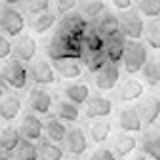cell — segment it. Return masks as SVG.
I'll return each mask as SVG.
<instances>
[{
    "label": "cell",
    "instance_id": "ba28073f",
    "mask_svg": "<svg viewBox=\"0 0 160 160\" xmlns=\"http://www.w3.org/2000/svg\"><path fill=\"white\" fill-rule=\"evenodd\" d=\"M27 106L36 115H49L54 106L53 96L44 87L35 85L27 93Z\"/></svg>",
    "mask_w": 160,
    "mask_h": 160
},
{
    "label": "cell",
    "instance_id": "4dcf8cb0",
    "mask_svg": "<svg viewBox=\"0 0 160 160\" xmlns=\"http://www.w3.org/2000/svg\"><path fill=\"white\" fill-rule=\"evenodd\" d=\"M39 160H63L65 158V148L58 143H54L49 139L44 138L39 143Z\"/></svg>",
    "mask_w": 160,
    "mask_h": 160
},
{
    "label": "cell",
    "instance_id": "f546056e",
    "mask_svg": "<svg viewBox=\"0 0 160 160\" xmlns=\"http://www.w3.org/2000/svg\"><path fill=\"white\" fill-rule=\"evenodd\" d=\"M142 76L148 87L160 85V54L150 56L145 67L142 68Z\"/></svg>",
    "mask_w": 160,
    "mask_h": 160
},
{
    "label": "cell",
    "instance_id": "484cf974",
    "mask_svg": "<svg viewBox=\"0 0 160 160\" xmlns=\"http://www.w3.org/2000/svg\"><path fill=\"white\" fill-rule=\"evenodd\" d=\"M52 111H53L54 118L62 120L63 123L74 124V123H78L79 119H80L79 106L71 103L65 98H61V99H58V101L54 102Z\"/></svg>",
    "mask_w": 160,
    "mask_h": 160
},
{
    "label": "cell",
    "instance_id": "52a82bcc",
    "mask_svg": "<svg viewBox=\"0 0 160 160\" xmlns=\"http://www.w3.org/2000/svg\"><path fill=\"white\" fill-rule=\"evenodd\" d=\"M91 27L87 19L80 14L78 11H74L63 17L59 18V22L57 25V28L61 30L62 32L70 35L71 38L83 42V39L87 34V31Z\"/></svg>",
    "mask_w": 160,
    "mask_h": 160
},
{
    "label": "cell",
    "instance_id": "ffe728a7",
    "mask_svg": "<svg viewBox=\"0 0 160 160\" xmlns=\"http://www.w3.org/2000/svg\"><path fill=\"white\" fill-rule=\"evenodd\" d=\"M138 147V138L132 133L119 132L112 141V151L120 159L129 158L133 155L136 148Z\"/></svg>",
    "mask_w": 160,
    "mask_h": 160
},
{
    "label": "cell",
    "instance_id": "4fadbf2b",
    "mask_svg": "<svg viewBox=\"0 0 160 160\" xmlns=\"http://www.w3.org/2000/svg\"><path fill=\"white\" fill-rule=\"evenodd\" d=\"M137 110L143 127L154 125L158 120H160V97L154 94L146 96L137 105Z\"/></svg>",
    "mask_w": 160,
    "mask_h": 160
},
{
    "label": "cell",
    "instance_id": "8fae6325",
    "mask_svg": "<svg viewBox=\"0 0 160 160\" xmlns=\"http://www.w3.org/2000/svg\"><path fill=\"white\" fill-rule=\"evenodd\" d=\"M84 116L88 120L106 119L112 114L114 103L108 97L101 94H93L84 105Z\"/></svg>",
    "mask_w": 160,
    "mask_h": 160
},
{
    "label": "cell",
    "instance_id": "ab89813d",
    "mask_svg": "<svg viewBox=\"0 0 160 160\" xmlns=\"http://www.w3.org/2000/svg\"><path fill=\"white\" fill-rule=\"evenodd\" d=\"M88 160H118V156L111 148L108 147H97L89 155Z\"/></svg>",
    "mask_w": 160,
    "mask_h": 160
},
{
    "label": "cell",
    "instance_id": "ac0fdd59",
    "mask_svg": "<svg viewBox=\"0 0 160 160\" xmlns=\"http://www.w3.org/2000/svg\"><path fill=\"white\" fill-rule=\"evenodd\" d=\"M23 108L22 98L16 93H7L0 102V119L5 123H12L19 116Z\"/></svg>",
    "mask_w": 160,
    "mask_h": 160
},
{
    "label": "cell",
    "instance_id": "d6a6232c",
    "mask_svg": "<svg viewBox=\"0 0 160 160\" xmlns=\"http://www.w3.org/2000/svg\"><path fill=\"white\" fill-rule=\"evenodd\" d=\"M83 47H84V52H89V53L105 51L106 39L91 25V27H89L83 39Z\"/></svg>",
    "mask_w": 160,
    "mask_h": 160
},
{
    "label": "cell",
    "instance_id": "30bf717a",
    "mask_svg": "<svg viewBox=\"0 0 160 160\" xmlns=\"http://www.w3.org/2000/svg\"><path fill=\"white\" fill-rule=\"evenodd\" d=\"M45 123L34 112H27L22 116L18 129L23 139L39 143L44 137Z\"/></svg>",
    "mask_w": 160,
    "mask_h": 160
},
{
    "label": "cell",
    "instance_id": "bcb514c9",
    "mask_svg": "<svg viewBox=\"0 0 160 160\" xmlns=\"http://www.w3.org/2000/svg\"><path fill=\"white\" fill-rule=\"evenodd\" d=\"M3 2H2V0H0V13H2V11H3Z\"/></svg>",
    "mask_w": 160,
    "mask_h": 160
},
{
    "label": "cell",
    "instance_id": "277c9868",
    "mask_svg": "<svg viewBox=\"0 0 160 160\" xmlns=\"http://www.w3.org/2000/svg\"><path fill=\"white\" fill-rule=\"evenodd\" d=\"M26 19L21 11L14 7L5 5L0 13V32L8 38H17L23 34Z\"/></svg>",
    "mask_w": 160,
    "mask_h": 160
},
{
    "label": "cell",
    "instance_id": "1f68e13d",
    "mask_svg": "<svg viewBox=\"0 0 160 160\" xmlns=\"http://www.w3.org/2000/svg\"><path fill=\"white\" fill-rule=\"evenodd\" d=\"M82 62H83L84 67L88 70V71L94 75L101 68H103L110 61H108L106 51H101V52H94V53L84 52Z\"/></svg>",
    "mask_w": 160,
    "mask_h": 160
},
{
    "label": "cell",
    "instance_id": "7402d4cb",
    "mask_svg": "<svg viewBox=\"0 0 160 160\" xmlns=\"http://www.w3.org/2000/svg\"><path fill=\"white\" fill-rule=\"evenodd\" d=\"M97 31L101 34L106 40L120 32V22H119V16L115 14L111 11H106L103 14L93 23H91Z\"/></svg>",
    "mask_w": 160,
    "mask_h": 160
},
{
    "label": "cell",
    "instance_id": "8d00e7d4",
    "mask_svg": "<svg viewBox=\"0 0 160 160\" xmlns=\"http://www.w3.org/2000/svg\"><path fill=\"white\" fill-rule=\"evenodd\" d=\"M52 2L53 0H23L22 8L27 14L32 17L52 11Z\"/></svg>",
    "mask_w": 160,
    "mask_h": 160
},
{
    "label": "cell",
    "instance_id": "d4e9b609",
    "mask_svg": "<svg viewBox=\"0 0 160 160\" xmlns=\"http://www.w3.org/2000/svg\"><path fill=\"white\" fill-rule=\"evenodd\" d=\"M141 151L151 160H160V131L147 129L141 137Z\"/></svg>",
    "mask_w": 160,
    "mask_h": 160
},
{
    "label": "cell",
    "instance_id": "83f0119b",
    "mask_svg": "<svg viewBox=\"0 0 160 160\" xmlns=\"http://www.w3.org/2000/svg\"><path fill=\"white\" fill-rule=\"evenodd\" d=\"M127 38L122 34L118 32L116 35L108 38L106 40V48L105 51L107 53L108 61L119 65L120 62H123V57L125 52V47H127Z\"/></svg>",
    "mask_w": 160,
    "mask_h": 160
},
{
    "label": "cell",
    "instance_id": "44dd1931",
    "mask_svg": "<svg viewBox=\"0 0 160 160\" xmlns=\"http://www.w3.org/2000/svg\"><path fill=\"white\" fill-rule=\"evenodd\" d=\"M22 141V136L16 125L9 124L0 129V152L9 155L16 152L19 143Z\"/></svg>",
    "mask_w": 160,
    "mask_h": 160
},
{
    "label": "cell",
    "instance_id": "2e32d148",
    "mask_svg": "<svg viewBox=\"0 0 160 160\" xmlns=\"http://www.w3.org/2000/svg\"><path fill=\"white\" fill-rule=\"evenodd\" d=\"M145 94V84L139 79L128 78L119 85L118 99L123 103H132L138 99H142Z\"/></svg>",
    "mask_w": 160,
    "mask_h": 160
},
{
    "label": "cell",
    "instance_id": "4316f807",
    "mask_svg": "<svg viewBox=\"0 0 160 160\" xmlns=\"http://www.w3.org/2000/svg\"><path fill=\"white\" fill-rule=\"evenodd\" d=\"M76 11L82 14L89 23H93L106 12L105 0H78Z\"/></svg>",
    "mask_w": 160,
    "mask_h": 160
},
{
    "label": "cell",
    "instance_id": "8992f818",
    "mask_svg": "<svg viewBox=\"0 0 160 160\" xmlns=\"http://www.w3.org/2000/svg\"><path fill=\"white\" fill-rule=\"evenodd\" d=\"M28 76L38 87H48L57 82V72L53 63L45 58H36L30 63Z\"/></svg>",
    "mask_w": 160,
    "mask_h": 160
},
{
    "label": "cell",
    "instance_id": "7a4b0ae2",
    "mask_svg": "<svg viewBox=\"0 0 160 160\" xmlns=\"http://www.w3.org/2000/svg\"><path fill=\"white\" fill-rule=\"evenodd\" d=\"M28 79V68L16 58L8 59L0 66V80L13 91L25 89Z\"/></svg>",
    "mask_w": 160,
    "mask_h": 160
},
{
    "label": "cell",
    "instance_id": "cb8c5ba5",
    "mask_svg": "<svg viewBox=\"0 0 160 160\" xmlns=\"http://www.w3.org/2000/svg\"><path fill=\"white\" fill-rule=\"evenodd\" d=\"M112 133V122L110 119H97L92 120L88 127V136L96 145H103L107 142Z\"/></svg>",
    "mask_w": 160,
    "mask_h": 160
},
{
    "label": "cell",
    "instance_id": "c3c4849f",
    "mask_svg": "<svg viewBox=\"0 0 160 160\" xmlns=\"http://www.w3.org/2000/svg\"><path fill=\"white\" fill-rule=\"evenodd\" d=\"M159 97H160V85H159Z\"/></svg>",
    "mask_w": 160,
    "mask_h": 160
},
{
    "label": "cell",
    "instance_id": "7c38bea8",
    "mask_svg": "<svg viewBox=\"0 0 160 160\" xmlns=\"http://www.w3.org/2000/svg\"><path fill=\"white\" fill-rule=\"evenodd\" d=\"M38 54V43L30 34H22L13 42V58L23 63H31Z\"/></svg>",
    "mask_w": 160,
    "mask_h": 160
},
{
    "label": "cell",
    "instance_id": "6da1fadb",
    "mask_svg": "<svg viewBox=\"0 0 160 160\" xmlns=\"http://www.w3.org/2000/svg\"><path fill=\"white\" fill-rule=\"evenodd\" d=\"M45 53L52 62L59 59H82L84 56L83 42L71 38L70 35L56 28L45 47Z\"/></svg>",
    "mask_w": 160,
    "mask_h": 160
},
{
    "label": "cell",
    "instance_id": "f1b7e54d",
    "mask_svg": "<svg viewBox=\"0 0 160 160\" xmlns=\"http://www.w3.org/2000/svg\"><path fill=\"white\" fill-rule=\"evenodd\" d=\"M67 133H68V128H67L66 123H63L62 120L52 116L45 122L44 137L47 139H49V141H52L54 143H58V145L63 143Z\"/></svg>",
    "mask_w": 160,
    "mask_h": 160
},
{
    "label": "cell",
    "instance_id": "ee69618b",
    "mask_svg": "<svg viewBox=\"0 0 160 160\" xmlns=\"http://www.w3.org/2000/svg\"><path fill=\"white\" fill-rule=\"evenodd\" d=\"M3 4L5 5H9V7H13L16 4H19V3H23V0H2Z\"/></svg>",
    "mask_w": 160,
    "mask_h": 160
},
{
    "label": "cell",
    "instance_id": "b9f144b4",
    "mask_svg": "<svg viewBox=\"0 0 160 160\" xmlns=\"http://www.w3.org/2000/svg\"><path fill=\"white\" fill-rule=\"evenodd\" d=\"M127 160H148V158H147L143 152H138V154H133V155H131Z\"/></svg>",
    "mask_w": 160,
    "mask_h": 160
},
{
    "label": "cell",
    "instance_id": "3957f363",
    "mask_svg": "<svg viewBox=\"0 0 160 160\" xmlns=\"http://www.w3.org/2000/svg\"><path fill=\"white\" fill-rule=\"evenodd\" d=\"M148 57V51L145 43H142L141 40H127L123 57V67L125 72L129 75L141 72Z\"/></svg>",
    "mask_w": 160,
    "mask_h": 160
},
{
    "label": "cell",
    "instance_id": "e575fe53",
    "mask_svg": "<svg viewBox=\"0 0 160 160\" xmlns=\"http://www.w3.org/2000/svg\"><path fill=\"white\" fill-rule=\"evenodd\" d=\"M14 155H16V160H39L38 143L22 138Z\"/></svg>",
    "mask_w": 160,
    "mask_h": 160
},
{
    "label": "cell",
    "instance_id": "7bdbcfd3",
    "mask_svg": "<svg viewBox=\"0 0 160 160\" xmlns=\"http://www.w3.org/2000/svg\"><path fill=\"white\" fill-rule=\"evenodd\" d=\"M7 96V85L0 80V102L3 101V98Z\"/></svg>",
    "mask_w": 160,
    "mask_h": 160
},
{
    "label": "cell",
    "instance_id": "74e56055",
    "mask_svg": "<svg viewBox=\"0 0 160 160\" xmlns=\"http://www.w3.org/2000/svg\"><path fill=\"white\" fill-rule=\"evenodd\" d=\"M52 11L61 18L68 13L76 11L78 0H53L52 2Z\"/></svg>",
    "mask_w": 160,
    "mask_h": 160
},
{
    "label": "cell",
    "instance_id": "5b68a950",
    "mask_svg": "<svg viewBox=\"0 0 160 160\" xmlns=\"http://www.w3.org/2000/svg\"><path fill=\"white\" fill-rule=\"evenodd\" d=\"M120 32L128 40H141L145 34L146 22L137 9H129L125 12H119Z\"/></svg>",
    "mask_w": 160,
    "mask_h": 160
},
{
    "label": "cell",
    "instance_id": "e0dca14e",
    "mask_svg": "<svg viewBox=\"0 0 160 160\" xmlns=\"http://www.w3.org/2000/svg\"><path fill=\"white\" fill-rule=\"evenodd\" d=\"M63 98L76 106H82L91 98V87L84 82H70L62 85Z\"/></svg>",
    "mask_w": 160,
    "mask_h": 160
},
{
    "label": "cell",
    "instance_id": "f35d334b",
    "mask_svg": "<svg viewBox=\"0 0 160 160\" xmlns=\"http://www.w3.org/2000/svg\"><path fill=\"white\" fill-rule=\"evenodd\" d=\"M13 57V42L0 32V61H8Z\"/></svg>",
    "mask_w": 160,
    "mask_h": 160
},
{
    "label": "cell",
    "instance_id": "7dc6e473",
    "mask_svg": "<svg viewBox=\"0 0 160 160\" xmlns=\"http://www.w3.org/2000/svg\"><path fill=\"white\" fill-rule=\"evenodd\" d=\"M66 160H79L78 158H68V159H66Z\"/></svg>",
    "mask_w": 160,
    "mask_h": 160
},
{
    "label": "cell",
    "instance_id": "f6af8a7d",
    "mask_svg": "<svg viewBox=\"0 0 160 160\" xmlns=\"http://www.w3.org/2000/svg\"><path fill=\"white\" fill-rule=\"evenodd\" d=\"M0 160H12V159L9 158V155H5V154L0 152Z\"/></svg>",
    "mask_w": 160,
    "mask_h": 160
},
{
    "label": "cell",
    "instance_id": "9c48e42d",
    "mask_svg": "<svg viewBox=\"0 0 160 160\" xmlns=\"http://www.w3.org/2000/svg\"><path fill=\"white\" fill-rule=\"evenodd\" d=\"M89 136L80 125H74L68 128V133L63 141L65 151L72 158H79L84 155L89 148Z\"/></svg>",
    "mask_w": 160,
    "mask_h": 160
},
{
    "label": "cell",
    "instance_id": "9a60e30c",
    "mask_svg": "<svg viewBox=\"0 0 160 160\" xmlns=\"http://www.w3.org/2000/svg\"><path fill=\"white\" fill-rule=\"evenodd\" d=\"M118 125L122 132L127 133H139L143 128V123L138 114L137 106L123 107L118 114Z\"/></svg>",
    "mask_w": 160,
    "mask_h": 160
},
{
    "label": "cell",
    "instance_id": "5bb4252c",
    "mask_svg": "<svg viewBox=\"0 0 160 160\" xmlns=\"http://www.w3.org/2000/svg\"><path fill=\"white\" fill-rule=\"evenodd\" d=\"M120 80L119 65L108 62L103 68L94 74V85L101 92H110L118 85Z\"/></svg>",
    "mask_w": 160,
    "mask_h": 160
},
{
    "label": "cell",
    "instance_id": "836d02e7",
    "mask_svg": "<svg viewBox=\"0 0 160 160\" xmlns=\"http://www.w3.org/2000/svg\"><path fill=\"white\" fill-rule=\"evenodd\" d=\"M143 38L151 49L160 51V18H152L146 22Z\"/></svg>",
    "mask_w": 160,
    "mask_h": 160
},
{
    "label": "cell",
    "instance_id": "d590c367",
    "mask_svg": "<svg viewBox=\"0 0 160 160\" xmlns=\"http://www.w3.org/2000/svg\"><path fill=\"white\" fill-rule=\"evenodd\" d=\"M137 11L148 19L160 18V0H134Z\"/></svg>",
    "mask_w": 160,
    "mask_h": 160
},
{
    "label": "cell",
    "instance_id": "60d3db41",
    "mask_svg": "<svg viewBox=\"0 0 160 160\" xmlns=\"http://www.w3.org/2000/svg\"><path fill=\"white\" fill-rule=\"evenodd\" d=\"M108 2L119 12H125L133 8V0H108Z\"/></svg>",
    "mask_w": 160,
    "mask_h": 160
},
{
    "label": "cell",
    "instance_id": "603a6c76",
    "mask_svg": "<svg viewBox=\"0 0 160 160\" xmlns=\"http://www.w3.org/2000/svg\"><path fill=\"white\" fill-rule=\"evenodd\" d=\"M58 22H59V17L53 11H49L38 16H32L30 18L28 27L31 28V31L35 35H45L56 25H58Z\"/></svg>",
    "mask_w": 160,
    "mask_h": 160
},
{
    "label": "cell",
    "instance_id": "d6986e66",
    "mask_svg": "<svg viewBox=\"0 0 160 160\" xmlns=\"http://www.w3.org/2000/svg\"><path fill=\"white\" fill-rule=\"evenodd\" d=\"M52 63H53V67L56 70L57 75L59 78H62L63 80L74 82V80L79 79L80 76L83 75L84 65L82 62V59L68 58V59H59V61H54Z\"/></svg>",
    "mask_w": 160,
    "mask_h": 160
}]
</instances>
